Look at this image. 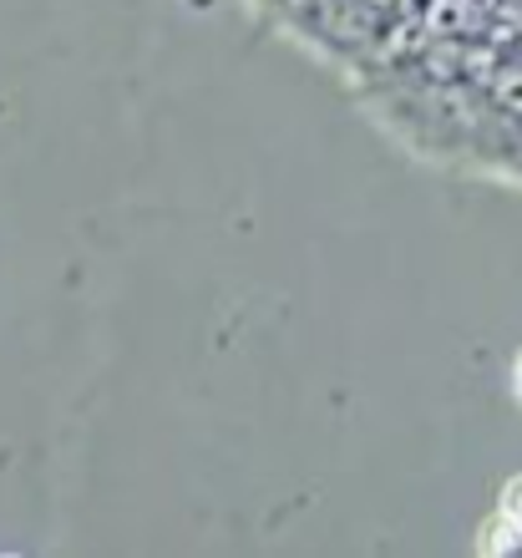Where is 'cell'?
Wrapping results in <instances>:
<instances>
[{"mask_svg":"<svg viewBox=\"0 0 522 558\" xmlns=\"http://www.w3.org/2000/svg\"><path fill=\"white\" fill-rule=\"evenodd\" d=\"M482 548H497V554H522V477H518V483H508V493H502V513H497V523L487 529Z\"/></svg>","mask_w":522,"mask_h":558,"instance_id":"1","label":"cell"},{"mask_svg":"<svg viewBox=\"0 0 522 558\" xmlns=\"http://www.w3.org/2000/svg\"><path fill=\"white\" fill-rule=\"evenodd\" d=\"M512 386H518V401H522V351H518V366H512Z\"/></svg>","mask_w":522,"mask_h":558,"instance_id":"2","label":"cell"}]
</instances>
